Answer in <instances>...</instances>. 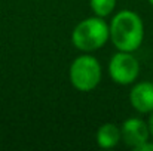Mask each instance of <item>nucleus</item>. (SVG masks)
I'll return each instance as SVG.
<instances>
[{
    "label": "nucleus",
    "mask_w": 153,
    "mask_h": 151,
    "mask_svg": "<svg viewBox=\"0 0 153 151\" xmlns=\"http://www.w3.org/2000/svg\"><path fill=\"white\" fill-rule=\"evenodd\" d=\"M120 133H122V141L134 150H137L141 144H144L150 138L149 124L140 117L126 119L120 126Z\"/></svg>",
    "instance_id": "5"
},
{
    "label": "nucleus",
    "mask_w": 153,
    "mask_h": 151,
    "mask_svg": "<svg viewBox=\"0 0 153 151\" xmlns=\"http://www.w3.org/2000/svg\"><path fill=\"white\" fill-rule=\"evenodd\" d=\"M149 3H150V4H152V6H153V0H149Z\"/></svg>",
    "instance_id": "11"
},
{
    "label": "nucleus",
    "mask_w": 153,
    "mask_h": 151,
    "mask_svg": "<svg viewBox=\"0 0 153 151\" xmlns=\"http://www.w3.org/2000/svg\"><path fill=\"white\" fill-rule=\"evenodd\" d=\"M108 39L110 27L104 21V18L97 15L80 21L71 33V42L74 48L85 53L101 49L108 42Z\"/></svg>",
    "instance_id": "2"
},
{
    "label": "nucleus",
    "mask_w": 153,
    "mask_h": 151,
    "mask_svg": "<svg viewBox=\"0 0 153 151\" xmlns=\"http://www.w3.org/2000/svg\"><path fill=\"white\" fill-rule=\"evenodd\" d=\"M95 139L100 148H104V150L114 148L122 139L120 127L114 123H104L98 127Z\"/></svg>",
    "instance_id": "7"
},
{
    "label": "nucleus",
    "mask_w": 153,
    "mask_h": 151,
    "mask_svg": "<svg viewBox=\"0 0 153 151\" xmlns=\"http://www.w3.org/2000/svg\"><path fill=\"white\" fill-rule=\"evenodd\" d=\"M135 151H153V142H150V139H149L144 144H141Z\"/></svg>",
    "instance_id": "9"
},
{
    "label": "nucleus",
    "mask_w": 153,
    "mask_h": 151,
    "mask_svg": "<svg viewBox=\"0 0 153 151\" xmlns=\"http://www.w3.org/2000/svg\"><path fill=\"white\" fill-rule=\"evenodd\" d=\"M101 65L92 55L83 53L77 56L68 70V79L74 89L79 92H91L101 82Z\"/></svg>",
    "instance_id": "3"
},
{
    "label": "nucleus",
    "mask_w": 153,
    "mask_h": 151,
    "mask_svg": "<svg viewBox=\"0 0 153 151\" xmlns=\"http://www.w3.org/2000/svg\"><path fill=\"white\" fill-rule=\"evenodd\" d=\"M129 104L141 114H150L153 111V83L138 82L129 92Z\"/></svg>",
    "instance_id": "6"
},
{
    "label": "nucleus",
    "mask_w": 153,
    "mask_h": 151,
    "mask_svg": "<svg viewBox=\"0 0 153 151\" xmlns=\"http://www.w3.org/2000/svg\"><path fill=\"white\" fill-rule=\"evenodd\" d=\"M110 40L117 50L135 52L144 40V24L134 10H119L110 21Z\"/></svg>",
    "instance_id": "1"
},
{
    "label": "nucleus",
    "mask_w": 153,
    "mask_h": 151,
    "mask_svg": "<svg viewBox=\"0 0 153 151\" xmlns=\"http://www.w3.org/2000/svg\"><path fill=\"white\" fill-rule=\"evenodd\" d=\"M147 124H149V130H150V136L153 138V111L149 116V120H147Z\"/></svg>",
    "instance_id": "10"
},
{
    "label": "nucleus",
    "mask_w": 153,
    "mask_h": 151,
    "mask_svg": "<svg viewBox=\"0 0 153 151\" xmlns=\"http://www.w3.org/2000/svg\"><path fill=\"white\" fill-rule=\"evenodd\" d=\"M89 6L94 15L100 18H107L113 13L116 7V0H89Z\"/></svg>",
    "instance_id": "8"
},
{
    "label": "nucleus",
    "mask_w": 153,
    "mask_h": 151,
    "mask_svg": "<svg viewBox=\"0 0 153 151\" xmlns=\"http://www.w3.org/2000/svg\"><path fill=\"white\" fill-rule=\"evenodd\" d=\"M108 74L116 85H132L140 74V62L134 52L117 50L108 61Z\"/></svg>",
    "instance_id": "4"
}]
</instances>
